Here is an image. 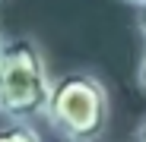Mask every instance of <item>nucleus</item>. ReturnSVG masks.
Returning <instances> with one entry per match:
<instances>
[{
  "label": "nucleus",
  "instance_id": "obj_1",
  "mask_svg": "<svg viewBox=\"0 0 146 142\" xmlns=\"http://www.w3.org/2000/svg\"><path fill=\"white\" fill-rule=\"evenodd\" d=\"M44 117L67 142H99L111 120V98L105 82L80 69L57 76Z\"/></svg>",
  "mask_w": 146,
  "mask_h": 142
},
{
  "label": "nucleus",
  "instance_id": "obj_2",
  "mask_svg": "<svg viewBox=\"0 0 146 142\" xmlns=\"http://www.w3.org/2000/svg\"><path fill=\"white\" fill-rule=\"evenodd\" d=\"M54 79L38 41L19 35L0 51V114L10 120H32L48 111Z\"/></svg>",
  "mask_w": 146,
  "mask_h": 142
},
{
  "label": "nucleus",
  "instance_id": "obj_3",
  "mask_svg": "<svg viewBox=\"0 0 146 142\" xmlns=\"http://www.w3.org/2000/svg\"><path fill=\"white\" fill-rule=\"evenodd\" d=\"M0 142H41V136L29 126V120H13L10 126H0Z\"/></svg>",
  "mask_w": 146,
  "mask_h": 142
},
{
  "label": "nucleus",
  "instance_id": "obj_4",
  "mask_svg": "<svg viewBox=\"0 0 146 142\" xmlns=\"http://www.w3.org/2000/svg\"><path fill=\"white\" fill-rule=\"evenodd\" d=\"M137 85L146 92V47H143V54H140V63H137Z\"/></svg>",
  "mask_w": 146,
  "mask_h": 142
},
{
  "label": "nucleus",
  "instance_id": "obj_5",
  "mask_svg": "<svg viewBox=\"0 0 146 142\" xmlns=\"http://www.w3.org/2000/svg\"><path fill=\"white\" fill-rule=\"evenodd\" d=\"M137 26H140V32H143V38H146V3L137 7Z\"/></svg>",
  "mask_w": 146,
  "mask_h": 142
},
{
  "label": "nucleus",
  "instance_id": "obj_6",
  "mask_svg": "<svg viewBox=\"0 0 146 142\" xmlns=\"http://www.w3.org/2000/svg\"><path fill=\"white\" fill-rule=\"evenodd\" d=\"M133 142H146V120L137 126V139H133Z\"/></svg>",
  "mask_w": 146,
  "mask_h": 142
},
{
  "label": "nucleus",
  "instance_id": "obj_7",
  "mask_svg": "<svg viewBox=\"0 0 146 142\" xmlns=\"http://www.w3.org/2000/svg\"><path fill=\"white\" fill-rule=\"evenodd\" d=\"M124 3H130V7H143L146 0H124Z\"/></svg>",
  "mask_w": 146,
  "mask_h": 142
},
{
  "label": "nucleus",
  "instance_id": "obj_8",
  "mask_svg": "<svg viewBox=\"0 0 146 142\" xmlns=\"http://www.w3.org/2000/svg\"><path fill=\"white\" fill-rule=\"evenodd\" d=\"M0 51H3V38H0Z\"/></svg>",
  "mask_w": 146,
  "mask_h": 142
}]
</instances>
